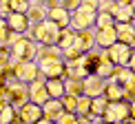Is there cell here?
I'll return each instance as SVG.
<instances>
[{"label":"cell","mask_w":135,"mask_h":124,"mask_svg":"<svg viewBox=\"0 0 135 124\" xmlns=\"http://www.w3.org/2000/svg\"><path fill=\"white\" fill-rule=\"evenodd\" d=\"M4 87H7V104L11 109H20L22 104L29 102V87L25 82H18L11 78L4 82Z\"/></svg>","instance_id":"obj_1"},{"label":"cell","mask_w":135,"mask_h":124,"mask_svg":"<svg viewBox=\"0 0 135 124\" xmlns=\"http://www.w3.org/2000/svg\"><path fill=\"white\" fill-rule=\"evenodd\" d=\"M9 49H11V66H13L16 62H20V60H36L38 44L33 42V40H29V38L22 36V40L16 42L13 47H9Z\"/></svg>","instance_id":"obj_2"},{"label":"cell","mask_w":135,"mask_h":124,"mask_svg":"<svg viewBox=\"0 0 135 124\" xmlns=\"http://www.w3.org/2000/svg\"><path fill=\"white\" fill-rule=\"evenodd\" d=\"M95 13H98V11H91V9L78 7L75 11H71V18H69V27H71L73 31H84V29H93V25H95Z\"/></svg>","instance_id":"obj_3"},{"label":"cell","mask_w":135,"mask_h":124,"mask_svg":"<svg viewBox=\"0 0 135 124\" xmlns=\"http://www.w3.org/2000/svg\"><path fill=\"white\" fill-rule=\"evenodd\" d=\"M11 71H13V80L25 82V84L33 82L38 75H40L36 60H20V62H16V64L11 66Z\"/></svg>","instance_id":"obj_4"},{"label":"cell","mask_w":135,"mask_h":124,"mask_svg":"<svg viewBox=\"0 0 135 124\" xmlns=\"http://www.w3.org/2000/svg\"><path fill=\"white\" fill-rule=\"evenodd\" d=\"M128 115H131V109H128L126 102H122V100L120 102H109L104 115H102V122H106V124H120V122H124Z\"/></svg>","instance_id":"obj_5"},{"label":"cell","mask_w":135,"mask_h":124,"mask_svg":"<svg viewBox=\"0 0 135 124\" xmlns=\"http://www.w3.org/2000/svg\"><path fill=\"white\" fill-rule=\"evenodd\" d=\"M40 117H42V109L38 104H33V102H27L20 109H16L13 124H36Z\"/></svg>","instance_id":"obj_6"},{"label":"cell","mask_w":135,"mask_h":124,"mask_svg":"<svg viewBox=\"0 0 135 124\" xmlns=\"http://www.w3.org/2000/svg\"><path fill=\"white\" fill-rule=\"evenodd\" d=\"M106 82L109 80L95 75V73H89L82 80V95H86V98H100L104 93V89H106Z\"/></svg>","instance_id":"obj_7"},{"label":"cell","mask_w":135,"mask_h":124,"mask_svg":"<svg viewBox=\"0 0 135 124\" xmlns=\"http://www.w3.org/2000/svg\"><path fill=\"white\" fill-rule=\"evenodd\" d=\"M104 51H106V58L113 62L115 66H126L128 58H131V47H128V44H122V42L111 44V47L104 49Z\"/></svg>","instance_id":"obj_8"},{"label":"cell","mask_w":135,"mask_h":124,"mask_svg":"<svg viewBox=\"0 0 135 124\" xmlns=\"http://www.w3.org/2000/svg\"><path fill=\"white\" fill-rule=\"evenodd\" d=\"M36 64H38V71L47 80L64 75V60H36Z\"/></svg>","instance_id":"obj_9"},{"label":"cell","mask_w":135,"mask_h":124,"mask_svg":"<svg viewBox=\"0 0 135 124\" xmlns=\"http://www.w3.org/2000/svg\"><path fill=\"white\" fill-rule=\"evenodd\" d=\"M64 75H66V78H78V80H84V78L89 75L86 58H84V55H80L78 60L64 62Z\"/></svg>","instance_id":"obj_10"},{"label":"cell","mask_w":135,"mask_h":124,"mask_svg":"<svg viewBox=\"0 0 135 124\" xmlns=\"http://www.w3.org/2000/svg\"><path fill=\"white\" fill-rule=\"evenodd\" d=\"M73 47L80 53H89L95 47V31L93 29H84V31H75V40H73Z\"/></svg>","instance_id":"obj_11"},{"label":"cell","mask_w":135,"mask_h":124,"mask_svg":"<svg viewBox=\"0 0 135 124\" xmlns=\"http://www.w3.org/2000/svg\"><path fill=\"white\" fill-rule=\"evenodd\" d=\"M47 13H49L47 4H44V2H38V0H29V7H27V11H25L27 20H29L31 25H38V22L47 20Z\"/></svg>","instance_id":"obj_12"},{"label":"cell","mask_w":135,"mask_h":124,"mask_svg":"<svg viewBox=\"0 0 135 124\" xmlns=\"http://www.w3.org/2000/svg\"><path fill=\"white\" fill-rule=\"evenodd\" d=\"M27 87H29V102L42 106L49 100V93H47V89H44V80H38V78H36V80L29 82Z\"/></svg>","instance_id":"obj_13"},{"label":"cell","mask_w":135,"mask_h":124,"mask_svg":"<svg viewBox=\"0 0 135 124\" xmlns=\"http://www.w3.org/2000/svg\"><path fill=\"white\" fill-rule=\"evenodd\" d=\"M4 20H7V27H9V31L22 33V36H25V33L29 31V27H31V22L27 20V16H25V13H18V11L9 13V16H7Z\"/></svg>","instance_id":"obj_14"},{"label":"cell","mask_w":135,"mask_h":124,"mask_svg":"<svg viewBox=\"0 0 135 124\" xmlns=\"http://www.w3.org/2000/svg\"><path fill=\"white\" fill-rule=\"evenodd\" d=\"M117 42V36H115V25L113 27H104V29H98L95 31V44L100 49H109L111 44Z\"/></svg>","instance_id":"obj_15"},{"label":"cell","mask_w":135,"mask_h":124,"mask_svg":"<svg viewBox=\"0 0 135 124\" xmlns=\"http://www.w3.org/2000/svg\"><path fill=\"white\" fill-rule=\"evenodd\" d=\"M40 109H42V117H44V120H51V122H55L60 115L64 113V109H62V104H60V100H51V98H49L47 102L40 106Z\"/></svg>","instance_id":"obj_16"},{"label":"cell","mask_w":135,"mask_h":124,"mask_svg":"<svg viewBox=\"0 0 135 124\" xmlns=\"http://www.w3.org/2000/svg\"><path fill=\"white\" fill-rule=\"evenodd\" d=\"M115 36H117V42L122 44H128L131 47V42L135 40V29L131 22H115Z\"/></svg>","instance_id":"obj_17"},{"label":"cell","mask_w":135,"mask_h":124,"mask_svg":"<svg viewBox=\"0 0 135 124\" xmlns=\"http://www.w3.org/2000/svg\"><path fill=\"white\" fill-rule=\"evenodd\" d=\"M69 18H71V13L64 7L49 9V13H47V20H51L55 27H60V29H66V27H69Z\"/></svg>","instance_id":"obj_18"},{"label":"cell","mask_w":135,"mask_h":124,"mask_svg":"<svg viewBox=\"0 0 135 124\" xmlns=\"http://www.w3.org/2000/svg\"><path fill=\"white\" fill-rule=\"evenodd\" d=\"M111 16H113V20H115V22H133V9H131V4L113 2Z\"/></svg>","instance_id":"obj_19"},{"label":"cell","mask_w":135,"mask_h":124,"mask_svg":"<svg viewBox=\"0 0 135 124\" xmlns=\"http://www.w3.org/2000/svg\"><path fill=\"white\" fill-rule=\"evenodd\" d=\"M44 89H47V93H49V98H51V100H60L64 95V82H62V78L44 80Z\"/></svg>","instance_id":"obj_20"},{"label":"cell","mask_w":135,"mask_h":124,"mask_svg":"<svg viewBox=\"0 0 135 124\" xmlns=\"http://www.w3.org/2000/svg\"><path fill=\"white\" fill-rule=\"evenodd\" d=\"M104 100L106 102H120V100H124V93H122V89L117 87L113 82H106V89H104Z\"/></svg>","instance_id":"obj_21"},{"label":"cell","mask_w":135,"mask_h":124,"mask_svg":"<svg viewBox=\"0 0 135 124\" xmlns=\"http://www.w3.org/2000/svg\"><path fill=\"white\" fill-rule=\"evenodd\" d=\"M73 40H75V31H73L71 27H66V29H60V36H58V42H55V47H60V49L73 47Z\"/></svg>","instance_id":"obj_22"},{"label":"cell","mask_w":135,"mask_h":124,"mask_svg":"<svg viewBox=\"0 0 135 124\" xmlns=\"http://www.w3.org/2000/svg\"><path fill=\"white\" fill-rule=\"evenodd\" d=\"M0 71H2V75L11 71V49L4 42H0Z\"/></svg>","instance_id":"obj_23"},{"label":"cell","mask_w":135,"mask_h":124,"mask_svg":"<svg viewBox=\"0 0 135 124\" xmlns=\"http://www.w3.org/2000/svg\"><path fill=\"white\" fill-rule=\"evenodd\" d=\"M106 100H104V95H100V98H91V111H89V115H93V117H102L104 115V111H106Z\"/></svg>","instance_id":"obj_24"},{"label":"cell","mask_w":135,"mask_h":124,"mask_svg":"<svg viewBox=\"0 0 135 124\" xmlns=\"http://www.w3.org/2000/svg\"><path fill=\"white\" fill-rule=\"evenodd\" d=\"M62 82H64V93L78 95V98L82 95V80H78V78H64Z\"/></svg>","instance_id":"obj_25"},{"label":"cell","mask_w":135,"mask_h":124,"mask_svg":"<svg viewBox=\"0 0 135 124\" xmlns=\"http://www.w3.org/2000/svg\"><path fill=\"white\" fill-rule=\"evenodd\" d=\"M89 111H91V98L80 95V98H78V104H75V115L78 117H86Z\"/></svg>","instance_id":"obj_26"},{"label":"cell","mask_w":135,"mask_h":124,"mask_svg":"<svg viewBox=\"0 0 135 124\" xmlns=\"http://www.w3.org/2000/svg\"><path fill=\"white\" fill-rule=\"evenodd\" d=\"M113 25H115V20H113V16H111V13H104V11H98V13H95V27H98V29L113 27Z\"/></svg>","instance_id":"obj_27"},{"label":"cell","mask_w":135,"mask_h":124,"mask_svg":"<svg viewBox=\"0 0 135 124\" xmlns=\"http://www.w3.org/2000/svg\"><path fill=\"white\" fill-rule=\"evenodd\" d=\"M60 104H62L64 111H69V113H75V104H78V95H71V93H64L62 98H60Z\"/></svg>","instance_id":"obj_28"},{"label":"cell","mask_w":135,"mask_h":124,"mask_svg":"<svg viewBox=\"0 0 135 124\" xmlns=\"http://www.w3.org/2000/svg\"><path fill=\"white\" fill-rule=\"evenodd\" d=\"M13 115H16V109H11L9 104H4L0 109V124H13Z\"/></svg>","instance_id":"obj_29"},{"label":"cell","mask_w":135,"mask_h":124,"mask_svg":"<svg viewBox=\"0 0 135 124\" xmlns=\"http://www.w3.org/2000/svg\"><path fill=\"white\" fill-rule=\"evenodd\" d=\"M75 122H78V115L75 113H69V111H64V113L55 120V124H75Z\"/></svg>","instance_id":"obj_30"},{"label":"cell","mask_w":135,"mask_h":124,"mask_svg":"<svg viewBox=\"0 0 135 124\" xmlns=\"http://www.w3.org/2000/svg\"><path fill=\"white\" fill-rule=\"evenodd\" d=\"M60 2H62V7L69 11V13H71V11H75L78 7H80V0H60Z\"/></svg>","instance_id":"obj_31"},{"label":"cell","mask_w":135,"mask_h":124,"mask_svg":"<svg viewBox=\"0 0 135 124\" xmlns=\"http://www.w3.org/2000/svg\"><path fill=\"white\" fill-rule=\"evenodd\" d=\"M111 9H113V0H100V4H98V11L111 13Z\"/></svg>","instance_id":"obj_32"},{"label":"cell","mask_w":135,"mask_h":124,"mask_svg":"<svg viewBox=\"0 0 135 124\" xmlns=\"http://www.w3.org/2000/svg\"><path fill=\"white\" fill-rule=\"evenodd\" d=\"M98 4H100V0H80V7L91 9V11H98Z\"/></svg>","instance_id":"obj_33"},{"label":"cell","mask_w":135,"mask_h":124,"mask_svg":"<svg viewBox=\"0 0 135 124\" xmlns=\"http://www.w3.org/2000/svg\"><path fill=\"white\" fill-rule=\"evenodd\" d=\"M7 33H9V27H7V20L0 18V42L7 40Z\"/></svg>","instance_id":"obj_34"},{"label":"cell","mask_w":135,"mask_h":124,"mask_svg":"<svg viewBox=\"0 0 135 124\" xmlns=\"http://www.w3.org/2000/svg\"><path fill=\"white\" fill-rule=\"evenodd\" d=\"M126 66H128V69H131V73H135V51H131V58H128Z\"/></svg>","instance_id":"obj_35"},{"label":"cell","mask_w":135,"mask_h":124,"mask_svg":"<svg viewBox=\"0 0 135 124\" xmlns=\"http://www.w3.org/2000/svg\"><path fill=\"white\" fill-rule=\"evenodd\" d=\"M55 7H62L60 0H47V9H55Z\"/></svg>","instance_id":"obj_36"},{"label":"cell","mask_w":135,"mask_h":124,"mask_svg":"<svg viewBox=\"0 0 135 124\" xmlns=\"http://www.w3.org/2000/svg\"><path fill=\"white\" fill-rule=\"evenodd\" d=\"M75 124H93L91 120H89V117H78V122Z\"/></svg>","instance_id":"obj_37"},{"label":"cell","mask_w":135,"mask_h":124,"mask_svg":"<svg viewBox=\"0 0 135 124\" xmlns=\"http://www.w3.org/2000/svg\"><path fill=\"white\" fill-rule=\"evenodd\" d=\"M36 124H55V122H51V120H44V117H40Z\"/></svg>","instance_id":"obj_38"},{"label":"cell","mask_w":135,"mask_h":124,"mask_svg":"<svg viewBox=\"0 0 135 124\" xmlns=\"http://www.w3.org/2000/svg\"><path fill=\"white\" fill-rule=\"evenodd\" d=\"M128 109H131V115L135 117V100H133V102H131V104H128Z\"/></svg>","instance_id":"obj_39"},{"label":"cell","mask_w":135,"mask_h":124,"mask_svg":"<svg viewBox=\"0 0 135 124\" xmlns=\"http://www.w3.org/2000/svg\"><path fill=\"white\" fill-rule=\"evenodd\" d=\"M115 2H120V4H133L135 0H115Z\"/></svg>","instance_id":"obj_40"},{"label":"cell","mask_w":135,"mask_h":124,"mask_svg":"<svg viewBox=\"0 0 135 124\" xmlns=\"http://www.w3.org/2000/svg\"><path fill=\"white\" fill-rule=\"evenodd\" d=\"M120 124H135V117H131V120L126 117V120H124V122H120Z\"/></svg>","instance_id":"obj_41"},{"label":"cell","mask_w":135,"mask_h":124,"mask_svg":"<svg viewBox=\"0 0 135 124\" xmlns=\"http://www.w3.org/2000/svg\"><path fill=\"white\" fill-rule=\"evenodd\" d=\"M131 49H135V40H133V42H131Z\"/></svg>","instance_id":"obj_42"},{"label":"cell","mask_w":135,"mask_h":124,"mask_svg":"<svg viewBox=\"0 0 135 124\" xmlns=\"http://www.w3.org/2000/svg\"><path fill=\"white\" fill-rule=\"evenodd\" d=\"M131 25H133V29H135V18H133V22H131Z\"/></svg>","instance_id":"obj_43"},{"label":"cell","mask_w":135,"mask_h":124,"mask_svg":"<svg viewBox=\"0 0 135 124\" xmlns=\"http://www.w3.org/2000/svg\"><path fill=\"white\" fill-rule=\"evenodd\" d=\"M0 82H2V71H0Z\"/></svg>","instance_id":"obj_44"},{"label":"cell","mask_w":135,"mask_h":124,"mask_svg":"<svg viewBox=\"0 0 135 124\" xmlns=\"http://www.w3.org/2000/svg\"><path fill=\"white\" fill-rule=\"evenodd\" d=\"M38 2H47V0H38Z\"/></svg>","instance_id":"obj_45"},{"label":"cell","mask_w":135,"mask_h":124,"mask_svg":"<svg viewBox=\"0 0 135 124\" xmlns=\"http://www.w3.org/2000/svg\"><path fill=\"white\" fill-rule=\"evenodd\" d=\"M100 124H106V122H100Z\"/></svg>","instance_id":"obj_46"},{"label":"cell","mask_w":135,"mask_h":124,"mask_svg":"<svg viewBox=\"0 0 135 124\" xmlns=\"http://www.w3.org/2000/svg\"><path fill=\"white\" fill-rule=\"evenodd\" d=\"M27 2H29V0H27Z\"/></svg>","instance_id":"obj_47"},{"label":"cell","mask_w":135,"mask_h":124,"mask_svg":"<svg viewBox=\"0 0 135 124\" xmlns=\"http://www.w3.org/2000/svg\"><path fill=\"white\" fill-rule=\"evenodd\" d=\"M113 2H115V0H113Z\"/></svg>","instance_id":"obj_48"}]
</instances>
